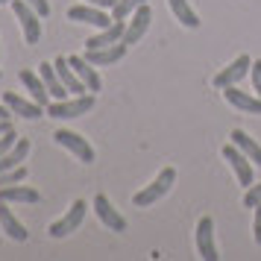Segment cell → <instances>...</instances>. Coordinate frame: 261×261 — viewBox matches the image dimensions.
I'll use <instances>...</instances> for the list:
<instances>
[{"mask_svg":"<svg viewBox=\"0 0 261 261\" xmlns=\"http://www.w3.org/2000/svg\"><path fill=\"white\" fill-rule=\"evenodd\" d=\"M0 232H6L15 244H24L27 238H30L27 226L15 217V212L9 208V202H3V200H0Z\"/></svg>","mask_w":261,"mask_h":261,"instance_id":"9a60e30c","label":"cell"},{"mask_svg":"<svg viewBox=\"0 0 261 261\" xmlns=\"http://www.w3.org/2000/svg\"><path fill=\"white\" fill-rule=\"evenodd\" d=\"M12 9H15V15H18V21H21L24 41L27 44H38V41H41V15H38L33 6H27L24 0H12Z\"/></svg>","mask_w":261,"mask_h":261,"instance_id":"3957f363","label":"cell"},{"mask_svg":"<svg viewBox=\"0 0 261 261\" xmlns=\"http://www.w3.org/2000/svg\"><path fill=\"white\" fill-rule=\"evenodd\" d=\"M27 173H30V170H27L24 165L9 167V170H0V188H6V185H15V182H24Z\"/></svg>","mask_w":261,"mask_h":261,"instance_id":"484cf974","label":"cell"},{"mask_svg":"<svg viewBox=\"0 0 261 261\" xmlns=\"http://www.w3.org/2000/svg\"><path fill=\"white\" fill-rule=\"evenodd\" d=\"M150 21H153L150 6H147V3L138 6V9L129 15V24H126V33H123V44H126V47H129V44H138L144 38V33H147V27H150Z\"/></svg>","mask_w":261,"mask_h":261,"instance_id":"ba28073f","label":"cell"},{"mask_svg":"<svg viewBox=\"0 0 261 261\" xmlns=\"http://www.w3.org/2000/svg\"><path fill=\"white\" fill-rule=\"evenodd\" d=\"M53 138H56V144H59V147H65L68 153L76 155V159H80L83 165H91V162L97 159V155H94V147L85 141L83 135H76V132H71V129H59L56 135H53Z\"/></svg>","mask_w":261,"mask_h":261,"instance_id":"5b68a950","label":"cell"},{"mask_svg":"<svg viewBox=\"0 0 261 261\" xmlns=\"http://www.w3.org/2000/svg\"><path fill=\"white\" fill-rule=\"evenodd\" d=\"M197 252H200L202 261H217V247H214V220L205 214L200 217V223H197Z\"/></svg>","mask_w":261,"mask_h":261,"instance_id":"52a82bcc","label":"cell"},{"mask_svg":"<svg viewBox=\"0 0 261 261\" xmlns=\"http://www.w3.org/2000/svg\"><path fill=\"white\" fill-rule=\"evenodd\" d=\"M167 3H170V9H173L176 21L182 27H188V30H197V27H200V18H197V12L191 9L188 0H167Z\"/></svg>","mask_w":261,"mask_h":261,"instance_id":"cb8c5ba5","label":"cell"},{"mask_svg":"<svg viewBox=\"0 0 261 261\" xmlns=\"http://www.w3.org/2000/svg\"><path fill=\"white\" fill-rule=\"evenodd\" d=\"M68 21H76V24H91V27H97V30H103V27H109L112 24V18H109L100 6H71L68 9Z\"/></svg>","mask_w":261,"mask_h":261,"instance_id":"30bf717a","label":"cell"},{"mask_svg":"<svg viewBox=\"0 0 261 261\" xmlns=\"http://www.w3.org/2000/svg\"><path fill=\"white\" fill-rule=\"evenodd\" d=\"M85 208H88V202L76 200L71 208H68V214H65V217H59L56 223H50V229H47L50 238H68L71 232H76V229L83 226V220H85Z\"/></svg>","mask_w":261,"mask_h":261,"instance_id":"277c9868","label":"cell"},{"mask_svg":"<svg viewBox=\"0 0 261 261\" xmlns=\"http://www.w3.org/2000/svg\"><path fill=\"white\" fill-rule=\"evenodd\" d=\"M252 88H255V97H261V59L252 62Z\"/></svg>","mask_w":261,"mask_h":261,"instance_id":"f1b7e54d","label":"cell"},{"mask_svg":"<svg viewBox=\"0 0 261 261\" xmlns=\"http://www.w3.org/2000/svg\"><path fill=\"white\" fill-rule=\"evenodd\" d=\"M0 80H3V71H0Z\"/></svg>","mask_w":261,"mask_h":261,"instance_id":"d590c367","label":"cell"},{"mask_svg":"<svg viewBox=\"0 0 261 261\" xmlns=\"http://www.w3.org/2000/svg\"><path fill=\"white\" fill-rule=\"evenodd\" d=\"M258 202H261V182L258 185H249L247 194H244V205H247V208H255Z\"/></svg>","mask_w":261,"mask_h":261,"instance_id":"4316f807","label":"cell"},{"mask_svg":"<svg viewBox=\"0 0 261 261\" xmlns=\"http://www.w3.org/2000/svg\"><path fill=\"white\" fill-rule=\"evenodd\" d=\"M123 33H126V21H112L109 27H103L97 36H91L85 41V50H100V47H112L123 41Z\"/></svg>","mask_w":261,"mask_h":261,"instance_id":"8fae6325","label":"cell"},{"mask_svg":"<svg viewBox=\"0 0 261 261\" xmlns=\"http://www.w3.org/2000/svg\"><path fill=\"white\" fill-rule=\"evenodd\" d=\"M223 100L238 112H247V115H261V97H252L247 91H238L235 85H226L223 88Z\"/></svg>","mask_w":261,"mask_h":261,"instance_id":"5bb4252c","label":"cell"},{"mask_svg":"<svg viewBox=\"0 0 261 261\" xmlns=\"http://www.w3.org/2000/svg\"><path fill=\"white\" fill-rule=\"evenodd\" d=\"M9 129H12V120H0V135H6Z\"/></svg>","mask_w":261,"mask_h":261,"instance_id":"836d02e7","label":"cell"},{"mask_svg":"<svg viewBox=\"0 0 261 261\" xmlns=\"http://www.w3.org/2000/svg\"><path fill=\"white\" fill-rule=\"evenodd\" d=\"M249 68H252V59H249L247 53H241V56H238L235 62H229L223 71L214 76V88H220V91H223L226 85H235L238 80H241V76H244V73L249 71Z\"/></svg>","mask_w":261,"mask_h":261,"instance_id":"7c38bea8","label":"cell"},{"mask_svg":"<svg viewBox=\"0 0 261 261\" xmlns=\"http://www.w3.org/2000/svg\"><path fill=\"white\" fill-rule=\"evenodd\" d=\"M85 3H91V6H100V9H112L118 0H85Z\"/></svg>","mask_w":261,"mask_h":261,"instance_id":"1f68e13d","label":"cell"},{"mask_svg":"<svg viewBox=\"0 0 261 261\" xmlns=\"http://www.w3.org/2000/svg\"><path fill=\"white\" fill-rule=\"evenodd\" d=\"M123 56H126V44H123V41H118V44H112V47L85 50V59L91 62L94 68H100V65H115V62H120Z\"/></svg>","mask_w":261,"mask_h":261,"instance_id":"e0dca14e","label":"cell"},{"mask_svg":"<svg viewBox=\"0 0 261 261\" xmlns=\"http://www.w3.org/2000/svg\"><path fill=\"white\" fill-rule=\"evenodd\" d=\"M6 3H12V0H0V6H6Z\"/></svg>","mask_w":261,"mask_h":261,"instance_id":"e575fe53","label":"cell"},{"mask_svg":"<svg viewBox=\"0 0 261 261\" xmlns=\"http://www.w3.org/2000/svg\"><path fill=\"white\" fill-rule=\"evenodd\" d=\"M144 3H150V0H118L115 6H112V21H129V15L144 6Z\"/></svg>","mask_w":261,"mask_h":261,"instance_id":"d4e9b609","label":"cell"},{"mask_svg":"<svg viewBox=\"0 0 261 261\" xmlns=\"http://www.w3.org/2000/svg\"><path fill=\"white\" fill-rule=\"evenodd\" d=\"M173 185H176V170H173V167H162V173H159L147 188H141L135 197H132L135 208H150V205H155Z\"/></svg>","mask_w":261,"mask_h":261,"instance_id":"6da1fadb","label":"cell"},{"mask_svg":"<svg viewBox=\"0 0 261 261\" xmlns=\"http://www.w3.org/2000/svg\"><path fill=\"white\" fill-rule=\"evenodd\" d=\"M9 118H12L9 106H6V103H0V120H9Z\"/></svg>","mask_w":261,"mask_h":261,"instance_id":"d6a6232c","label":"cell"},{"mask_svg":"<svg viewBox=\"0 0 261 261\" xmlns=\"http://www.w3.org/2000/svg\"><path fill=\"white\" fill-rule=\"evenodd\" d=\"M15 141H18V135H15V129H9L6 135H0V155H6L9 150L15 147Z\"/></svg>","mask_w":261,"mask_h":261,"instance_id":"83f0119b","label":"cell"},{"mask_svg":"<svg viewBox=\"0 0 261 261\" xmlns=\"http://www.w3.org/2000/svg\"><path fill=\"white\" fill-rule=\"evenodd\" d=\"M97 97L94 94H71V100H53L47 106V118L53 120H71V118H80V115H88L94 109Z\"/></svg>","mask_w":261,"mask_h":261,"instance_id":"7a4b0ae2","label":"cell"},{"mask_svg":"<svg viewBox=\"0 0 261 261\" xmlns=\"http://www.w3.org/2000/svg\"><path fill=\"white\" fill-rule=\"evenodd\" d=\"M24 3H27V6H33L41 18H47V15H50V3H47V0H24Z\"/></svg>","mask_w":261,"mask_h":261,"instance_id":"f546056e","label":"cell"},{"mask_svg":"<svg viewBox=\"0 0 261 261\" xmlns=\"http://www.w3.org/2000/svg\"><path fill=\"white\" fill-rule=\"evenodd\" d=\"M38 76L44 80V85H47V91H50V97H53V100H65V97L71 94V91L65 88V83L59 80V73H56V68H53V65L41 62V65H38Z\"/></svg>","mask_w":261,"mask_h":261,"instance_id":"44dd1931","label":"cell"},{"mask_svg":"<svg viewBox=\"0 0 261 261\" xmlns=\"http://www.w3.org/2000/svg\"><path fill=\"white\" fill-rule=\"evenodd\" d=\"M91 205H94V214L100 217V223L106 226V229H112V232H126V220H123V214L109 202L106 194H97L94 200H91Z\"/></svg>","mask_w":261,"mask_h":261,"instance_id":"8992f818","label":"cell"},{"mask_svg":"<svg viewBox=\"0 0 261 261\" xmlns=\"http://www.w3.org/2000/svg\"><path fill=\"white\" fill-rule=\"evenodd\" d=\"M0 200H3V202H30V205H36V202L41 200V194H38L36 188H30V185L15 182V185L0 188Z\"/></svg>","mask_w":261,"mask_h":261,"instance_id":"d6986e66","label":"cell"},{"mask_svg":"<svg viewBox=\"0 0 261 261\" xmlns=\"http://www.w3.org/2000/svg\"><path fill=\"white\" fill-rule=\"evenodd\" d=\"M30 150H33V144L27 141V138H18L15 141V147L9 150L6 155H0V170H9V167H18L21 162H24L27 155H30Z\"/></svg>","mask_w":261,"mask_h":261,"instance_id":"603a6c76","label":"cell"},{"mask_svg":"<svg viewBox=\"0 0 261 261\" xmlns=\"http://www.w3.org/2000/svg\"><path fill=\"white\" fill-rule=\"evenodd\" d=\"M223 159L229 162V167L235 170L238 182L249 188V185H252V162H249L247 155H244L241 150H238L235 144H226V147H223Z\"/></svg>","mask_w":261,"mask_h":261,"instance_id":"9c48e42d","label":"cell"},{"mask_svg":"<svg viewBox=\"0 0 261 261\" xmlns=\"http://www.w3.org/2000/svg\"><path fill=\"white\" fill-rule=\"evenodd\" d=\"M53 68H56V73H59V80L65 83V88L71 91V94H85V85H83V80L73 73V68L68 65V59L65 56H59V59L53 62Z\"/></svg>","mask_w":261,"mask_h":261,"instance_id":"7402d4cb","label":"cell"},{"mask_svg":"<svg viewBox=\"0 0 261 261\" xmlns=\"http://www.w3.org/2000/svg\"><path fill=\"white\" fill-rule=\"evenodd\" d=\"M252 235H255V244H261V202L255 205V220H252Z\"/></svg>","mask_w":261,"mask_h":261,"instance_id":"4dcf8cb0","label":"cell"},{"mask_svg":"<svg viewBox=\"0 0 261 261\" xmlns=\"http://www.w3.org/2000/svg\"><path fill=\"white\" fill-rule=\"evenodd\" d=\"M3 103L9 106L12 115H21V118H27V120H36V118L44 115V106H38L36 100H24V97L15 94V91H6V94H3Z\"/></svg>","mask_w":261,"mask_h":261,"instance_id":"2e32d148","label":"cell"},{"mask_svg":"<svg viewBox=\"0 0 261 261\" xmlns=\"http://www.w3.org/2000/svg\"><path fill=\"white\" fill-rule=\"evenodd\" d=\"M68 65L73 68V73L83 80V85H85V91H91V94H97L100 88H103V80L97 76V71H94V65L85 59V56H68Z\"/></svg>","mask_w":261,"mask_h":261,"instance_id":"4fadbf2b","label":"cell"},{"mask_svg":"<svg viewBox=\"0 0 261 261\" xmlns=\"http://www.w3.org/2000/svg\"><path fill=\"white\" fill-rule=\"evenodd\" d=\"M18 76H21L24 88L30 91V97L36 100L38 106H50V91H47V85H44V80H41V76H36V73L27 71V68H24L21 73H18Z\"/></svg>","mask_w":261,"mask_h":261,"instance_id":"ac0fdd59","label":"cell"},{"mask_svg":"<svg viewBox=\"0 0 261 261\" xmlns=\"http://www.w3.org/2000/svg\"><path fill=\"white\" fill-rule=\"evenodd\" d=\"M229 138H232V144H235L238 150L247 155L252 165L261 167V144L255 141V138H249V135H247L244 129H232V135H229Z\"/></svg>","mask_w":261,"mask_h":261,"instance_id":"ffe728a7","label":"cell"}]
</instances>
